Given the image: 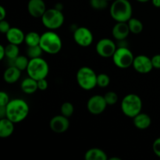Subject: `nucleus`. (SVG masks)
I'll use <instances>...</instances> for the list:
<instances>
[{"mask_svg":"<svg viewBox=\"0 0 160 160\" xmlns=\"http://www.w3.org/2000/svg\"><path fill=\"white\" fill-rule=\"evenodd\" d=\"M39 45L45 52L55 55L59 53L62 49V42L59 34L51 30L45 31L41 35Z\"/></svg>","mask_w":160,"mask_h":160,"instance_id":"nucleus-3","label":"nucleus"},{"mask_svg":"<svg viewBox=\"0 0 160 160\" xmlns=\"http://www.w3.org/2000/svg\"><path fill=\"white\" fill-rule=\"evenodd\" d=\"M109 13L115 21L128 22L132 17V6L128 0H113Z\"/></svg>","mask_w":160,"mask_h":160,"instance_id":"nucleus-2","label":"nucleus"},{"mask_svg":"<svg viewBox=\"0 0 160 160\" xmlns=\"http://www.w3.org/2000/svg\"><path fill=\"white\" fill-rule=\"evenodd\" d=\"M73 39L78 45L81 47H88L93 42V34L85 27L78 28L73 32Z\"/></svg>","mask_w":160,"mask_h":160,"instance_id":"nucleus-10","label":"nucleus"},{"mask_svg":"<svg viewBox=\"0 0 160 160\" xmlns=\"http://www.w3.org/2000/svg\"><path fill=\"white\" fill-rule=\"evenodd\" d=\"M60 112L61 114L63 115L64 117L70 118L73 115V112H74L73 105L71 102H66L62 103L60 108Z\"/></svg>","mask_w":160,"mask_h":160,"instance_id":"nucleus-27","label":"nucleus"},{"mask_svg":"<svg viewBox=\"0 0 160 160\" xmlns=\"http://www.w3.org/2000/svg\"><path fill=\"white\" fill-rule=\"evenodd\" d=\"M134 125L136 128L139 130H146L150 127L152 123L151 117L146 113H140L133 118Z\"/></svg>","mask_w":160,"mask_h":160,"instance_id":"nucleus-18","label":"nucleus"},{"mask_svg":"<svg viewBox=\"0 0 160 160\" xmlns=\"http://www.w3.org/2000/svg\"><path fill=\"white\" fill-rule=\"evenodd\" d=\"M112 58L115 66L120 69L129 68L133 65L134 59L132 52L126 46L117 48Z\"/></svg>","mask_w":160,"mask_h":160,"instance_id":"nucleus-8","label":"nucleus"},{"mask_svg":"<svg viewBox=\"0 0 160 160\" xmlns=\"http://www.w3.org/2000/svg\"><path fill=\"white\" fill-rule=\"evenodd\" d=\"M110 160H120V158H116V157H112V158H110L109 159Z\"/></svg>","mask_w":160,"mask_h":160,"instance_id":"nucleus-41","label":"nucleus"},{"mask_svg":"<svg viewBox=\"0 0 160 160\" xmlns=\"http://www.w3.org/2000/svg\"><path fill=\"white\" fill-rule=\"evenodd\" d=\"M117 48V47L114 42L109 38L100 39L95 46L97 54L103 58L112 57Z\"/></svg>","mask_w":160,"mask_h":160,"instance_id":"nucleus-9","label":"nucleus"},{"mask_svg":"<svg viewBox=\"0 0 160 160\" xmlns=\"http://www.w3.org/2000/svg\"><path fill=\"white\" fill-rule=\"evenodd\" d=\"M21 70L15 66H11L5 70L3 73V79L8 84L16 83L20 78Z\"/></svg>","mask_w":160,"mask_h":160,"instance_id":"nucleus-17","label":"nucleus"},{"mask_svg":"<svg viewBox=\"0 0 160 160\" xmlns=\"http://www.w3.org/2000/svg\"><path fill=\"white\" fill-rule=\"evenodd\" d=\"M107 1H112V0H107Z\"/></svg>","mask_w":160,"mask_h":160,"instance_id":"nucleus-42","label":"nucleus"},{"mask_svg":"<svg viewBox=\"0 0 160 160\" xmlns=\"http://www.w3.org/2000/svg\"><path fill=\"white\" fill-rule=\"evenodd\" d=\"M152 150L155 155L160 158V138H158L154 141L152 144Z\"/></svg>","mask_w":160,"mask_h":160,"instance_id":"nucleus-31","label":"nucleus"},{"mask_svg":"<svg viewBox=\"0 0 160 160\" xmlns=\"http://www.w3.org/2000/svg\"><path fill=\"white\" fill-rule=\"evenodd\" d=\"M104 96L99 95H95L91 97L87 102L88 110L93 115H99L102 113L107 106Z\"/></svg>","mask_w":160,"mask_h":160,"instance_id":"nucleus-11","label":"nucleus"},{"mask_svg":"<svg viewBox=\"0 0 160 160\" xmlns=\"http://www.w3.org/2000/svg\"><path fill=\"white\" fill-rule=\"evenodd\" d=\"M120 107L122 112L126 117L134 118L142 111V101L138 95L129 94L123 97Z\"/></svg>","mask_w":160,"mask_h":160,"instance_id":"nucleus-4","label":"nucleus"},{"mask_svg":"<svg viewBox=\"0 0 160 160\" xmlns=\"http://www.w3.org/2000/svg\"><path fill=\"white\" fill-rule=\"evenodd\" d=\"M49 126L53 132L57 133V134L64 133L69 129V127H70L69 118L64 117L62 114L55 116L50 120Z\"/></svg>","mask_w":160,"mask_h":160,"instance_id":"nucleus-13","label":"nucleus"},{"mask_svg":"<svg viewBox=\"0 0 160 160\" xmlns=\"http://www.w3.org/2000/svg\"><path fill=\"white\" fill-rule=\"evenodd\" d=\"M20 88H21V90L23 91V92H24L25 94H28V95L34 94L38 89V81L28 77L22 81Z\"/></svg>","mask_w":160,"mask_h":160,"instance_id":"nucleus-20","label":"nucleus"},{"mask_svg":"<svg viewBox=\"0 0 160 160\" xmlns=\"http://www.w3.org/2000/svg\"><path fill=\"white\" fill-rule=\"evenodd\" d=\"M131 33L128 22H117L112 30V34L114 38L120 41H123L128 37Z\"/></svg>","mask_w":160,"mask_h":160,"instance_id":"nucleus-15","label":"nucleus"},{"mask_svg":"<svg viewBox=\"0 0 160 160\" xmlns=\"http://www.w3.org/2000/svg\"><path fill=\"white\" fill-rule=\"evenodd\" d=\"M128 26H129L130 31H131L132 34H138L143 31V23L140 20L136 18H133L131 17L129 20L128 21Z\"/></svg>","mask_w":160,"mask_h":160,"instance_id":"nucleus-22","label":"nucleus"},{"mask_svg":"<svg viewBox=\"0 0 160 160\" xmlns=\"http://www.w3.org/2000/svg\"><path fill=\"white\" fill-rule=\"evenodd\" d=\"M28 10L30 15L34 18H42L46 11V6L44 0H29Z\"/></svg>","mask_w":160,"mask_h":160,"instance_id":"nucleus-14","label":"nucleus"},{"mask_svg":"<svg viewBox=\"0 0 160 160\" xmlns=\"http://www.w3.org/2000/svg\"><path fill=\"white\" fill-rule=\"evenodd\" d=\"M10 101L9 98V95L6 92H0V106H6V105Z\"/></svg>","mask_w":160,"mask_h":160,"instance_id":"nucleus-33","label":"nucleus"},{"mask_svg":"<svg viewBox=\"0 0 160 160\" xmlns=\"http://www.w3.org/2000/svg\"><path fill=\"white\" fill-rule=\"evenodd\" d=\"M152 59L153 68L160 69V54H156L153 56Z\"/></svg>","mask_w":160,"mask_h":160,"instance_id":"nucleus-34","label":"nucleus"},{"mask_svg":"<svg viewBox=\"0 0 160 160\" xmlns=\"http://www.w3.org/2000/svg\"><path fill=\"white\" fill-rule=\"evenodd\" d=\"M132 66L138 73L142 74L150 73L153 69L152 59L145 55H139L134 57Z\"/></svg>","mask_w":160,"mask_h":160,"instance_id":"nucleus-12","label":"nucleus"},{"mask_svg":"<svg viewBox=\"0 0 160 160\" xmlns=\"http://www.w3.org/2000/svg\"><path fill=\"white\" fill-rule=\"evenodd\" d=\"M110 83V78L106 73H100L97 76V86L100 88H105L108 87Z\"/></svg>","mask_w":160,"mask_h":160,"instance_id":"nucleus-28","label":"nucleus"},{"mask_svg":"<svg viewBox=\"0 0 160 160\" xmlns=\"http://www.w3.org/2000/svg\"><path fill=\"white\" fill-rule=\"evenodd\" d=\"M97 76L95 72L88 67H82L77 73V81L80 87L86 91L92 90L97 86Z\"/></svg>","mask_w":160,"mask_h":160,"instance_id":"nucleus-6","label":"nucleus"},{"mask_svg":"<svg viewBox=\"0 0 160 160\" xmlns=\"http://www.w3.org/2000/svg\"><path fill=\"white\" fill-rule=\"evenodd\" d=\"M6 17V10L3 6H0V20H5Z\"/></svg>","mask_w":160,"mask_h":160,"instance_id":"nucleus-36","label":"nucleus"},{"mask_svg":"<svg viewBox=\"0 0 160 160\" xmlns=\"http://www.w3.org/2000/svg\"><path fill=\"white\" fill-rule=\"evenodd\" d=\"M107 0H90V4L93 9L96 10H102L108 6Z\"/></svg>","mask_w":160,"mask_h":160,"instance_id":"nucleus-30","label":"nucleus"},{"mask_svg":"<svg viewBox=\"0 0 160 160\" xmlns=\"http://www.w3.org/2000/svg\"><path fill=\"white\" fill-rule=\"evenodd\" d=\"M152 2L155 7L160 8V0H152Z\"/></svg>","mask_w":160,"mask_h":160,"instance_id":"nucleus-39","label":"nucleus"},{"mask_svg":"<svg viewBox=\"0 0 160 160\" xmlns=\"http://www.w3.org/2000/svg\"><path fill=\"white\" fill-rule=\"evenodd\" d=\"M6 117V106H0V118Z\"/></svg>","mask_w":160,"mask_h":160,"instance_id":"nucleus-37","label":"nucleus"},{"mask_svg":"<svg viewBox=\"0 0 160 160\" xmlns=\"http://www.w3.org/2000/svg\"><path fill=\"white\" fill-rule=\"evenodd\" d=\"M48 72H49V67L48 62L45 59L41 57L30 59L29 64L27 68L28 77L36 81H38L43 78H46Z\"/></svg>","mask_w":160,"mask_h":160,"instance_id":"nucleus-5","label":"nucleus"},{"mask_svg":"<svg viewBox=\"0 0 160 160\" xmlns=\"http://www.w3.org/2000/svg\"><path fill=\"white\" fill-rule=\"evenodd\" d=\"M42 24L49 30H56L61 28L64 23V15L61 9L57 8L46 9L42 17Z\"/></svg>","mask_w":160,"mask_h":160,"instance_id":"nucleus-7","label":"nucleus"},{"mask_svg":"<svg viewBox=\"0 0 160 160\" xmlns=\"http://www.w3.org/2000/svg\"><path fill=\"white\" fill-rule=\"evenodd\" d=\"M6 39L9 43L14 45H20L24 42L25 34L21 29L18 28H11L6 33Z\"/></svg>","mask_w":160,"mask_h":160,"instance_id":"nucleus-16","label":"nucleus"},{"mask_svg":"<svg viewBox=\"0 0 160 160\" xmlns=\"http://www.w3.org/2000/svg\"><path fill=\"white\" fill-rule=\"evenodd\" d=\"M12 61H13V66L23 71V70H27L30 59H28V57L24 56H19Z\"/></svg>","mask_w":160,"mask_h":160,"instance_id":"nucleus-25","label":"nucleus"},{"mask_svg":"<svg viewBox=\"0 0 160 160\" xmlns=\"http://www.w3.org/2000/svg\"><path fill=\"white\" fill-rule=\"evenodd\" d=\"M43 50L41 48L40 45H35V46H28L27 49V55L30 59H35V58L41 57Z\"/></svg>","mask_w":160,"mask_h":160,"instance_id":"nucleus-26","label":"nucleus"},{"mask_svg":"<svg viewBox=\"0 0 160 160\" xmlns=\"http://www.w3.org/2000/svg\"><path fill=\"white\" fill-rule=\"evenodd\" d=\"M41 40V35L35 31H31L25 34L24 42L28 46H35L39 45Z\"/></svg>","mask_w":160,"mask_h":160,"instance_id":"nucleus-23","label":"nucleus"},{"mask_svg":"<svg viewBox=\"0 0 160 160\" xmlns=\"http://www.w3.org/2000/svg\"><path fill=\"white\" fill-rule=\"evenodd\" d=\"M11 28L10 25L6 20H0V31L2 34H6Z\"/></svg>","mask_w":160,"mask_h":160,"instance_id":"nucleus-32","label":"nucleus"},{"mask_svg":"<svg viewBox=\"0 0 160 160\" xmlns=\"http://www.w3.org/2000/svg\"><path fill=\"white\" fill-rule=\"evenodd\" d=\"M6 56V47L2 45H0V59L2 60Z\"/></svg>","mask_w":160,"mask_h":160,"instance_id":"nucleus-38","label":"nucleus"},{"mask_svg":"<svg viewBox=\"0 0 160 160\" xmlns=\"http://www.w3.org/2000/svg\"><path fill=\"white\" fill-rule=\"evenodd\" d=\"M136 1L139 2L144 3V2H148L150 1V0H136Z\"/></svg>","mask_w":160,"mask_h":160,"instance_id":"nucleus-40","label":"nucleus"},{"mask_svg":"<svg viewBox=\"0 0 160 160\" xmlns=\"http://www.w3.org/2000/svg\"><path fill=\"white\" fill-rule=\"evenodd\" d=\"M85 160H106L107 155L103 150L100 148H93L88 150L84 154Z\"/></svg>","mask_w":160,"mask_h":160,"instance_id":"nucleus-21","label":"nucleus"},{"mask_svg":"<svg viewBox=\"0 0 160 160\" xmlns=\"http://www.w3.org/2000/svg\"><path fill=\"white\" fill-rule=\"evenodd\" d=\"M105 100L108 106H113L118 102V95L114 92H108L104 95Z\"/></svg>","mask_w":160,"mask_h":160,"instance_id":"nucleus-29","label":"nucleus"},{"mask_svg":"<svg viewBox=\"0 0 160 160\" xmlns=\"http://www.w3.org/2000/svg\"><path fill=\"white\" fill-rule=\"evenodd\" d=\"M48 81H46L45 78H43V79H41L38 81V87L39 90L45 91L48 88Z\"/></svg>","mask_w":160,"mask_h":160,"instance_id":"nucleus-35","label":"nucleus"},{"mask_svg":"<svg viewBox=\"0 0 160 160\" xmlns=\"http://www.w3.org/2000/svg\"><path fill=\"white\" fill-rule=\"evenodd\" d=\"M29 113V106L20 98H15L6 105V117L14 123H20Z\"/></svg>","mask_w":160,"mask_h":160,"instance_id":"nucleus-1","label":"nucleus"},{"mask_svg":"<svg viewBox=\"0 0 160 160\" xmlns=\"http://www.w3.org/2000/svg\"><path fill=\"white\" fill-rule=\"evenodd\" d=\"M14 131V123L5 117L0 120V138H6L12 135Z\"/></svg>","mask_w":160,"mask_h":160,"instance_id":"nucleus-19","label":"nucleus"},{"mask_svg":"<svg viewBox=\"0 0 160 160\" xmlns=\"http://www.w3.org/2000/svg\"><path fill=\"white\" fill-rule=\"evenodd\" d=\"M5 47H6V56L10 60H14L17 56H20L19 55L20 49L17 45L9 43Z\"/></svg>","mask_w":160,"mask_h":160,"instance_id":"nucleus-24","label":"nucleus"}]
</instances>
